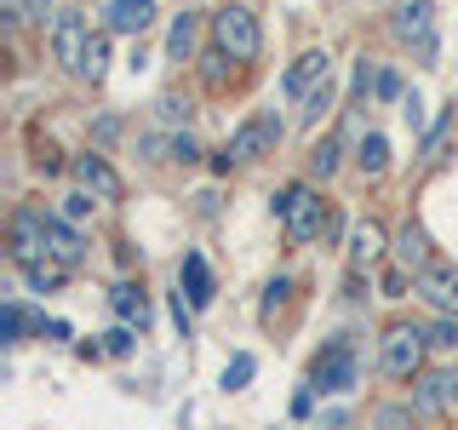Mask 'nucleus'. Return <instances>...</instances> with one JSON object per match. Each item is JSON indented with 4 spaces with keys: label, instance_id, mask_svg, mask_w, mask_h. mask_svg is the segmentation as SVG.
I'll return each instance as SVG.
<instances>
[{
    "label": "nucleus",
    "instance_id": "nucleus-16",
    "mask_svg": "<svg viewBox=\"0 0 458 430\" xmlns=\"http://www.w3.org/2000/svg\"><path fill=\"white\" fill-rule=\"evenodd\" d=\"M395 258L412 270V276H419V270H429V236H424V229L412 224V219L395 229Z\"/></svg>",
    "mask_w": 458,
    "mask_h": 430
},
{
    "label": "nucleus",
    "instance_id": "nucleus-19",
    "mask_svg": "<svg viewBox=\"0 0 458 430\" xmlns=\"http://www.w3.org/2000/svg\"><path fill=\"white\" fill-rule=\"evenodd\" d=\"M183 293H190V305H212V270L200 253H183V270H178Z\"/></svg>",
    "mask_w": 458,
    "mask_h": 430
},
{
    "label": "nucleus",
    "instance_id": "nucleus-17",
    "mask_svg": "<svg viewBox=\"0 0 458 430\" xmlns=\"http://www.w3.org/2000/svg\"><path fill=\"white\" fill-rule=\"evenodd\" d=\"M195 47H200V12H178V18H172V35H166V52L178 57V64H190Z\"/></svg>",
    "mask_w": 458,
    "mask_h": 430
},
{
    "label": "nucleus",
    "instance_id": "nucleus-2",
    "mask_svg": "<svg viewBox=\"0 0 458 430\" xmlns=\"http://www.w3.org/2000/svg\"><path fill=\"white\" fill-rule=\"evenodd\" d=\"M269 207H276V219L286 224L293 241H315V236H321V195H315L310 184H286Z\"/></svg>",
    "mask_w": 458,
    "mask_h": 430
},
{
    "label": "nucleus",
    "instance_id": "nucleus-7",
    "mask_svg": "<svg viewBox=\"0 0 458 430\" xmlns=\"http://www.w3.org/2000/svg\"><path fill=\"white\" fill-rule=\"evenodd\" d=\"M86 47H92V29H86V18H81V12H57V23H52V52H57V64H64L69 75H81Z\"/></svg>",
    "mask_w": 458,
    "mask_h": 430
},
{
    "label": "nucleus",
    "instance_id": "nucleus-34",
    "mask_svg": "<svg viewBox=\"0 0 458 430\" xmlns=\"http://www.w3.org/2000/svg\"><path fill=\"white\" fill-rule=\"evenodd\" d=\"M224 64H235V57H229V52H207V57H200V75H207V86L224 81Z\"/></svg>",
    "mask_w": 458,
    "mask_h": 430
},
{
    "label": "nucleus",
    "instance_id": "nucleus-6",
    "mask_svg": "<svg viewBox=\"0 0 458 430\" xmlns=\"http://www.w3.org/2000/svg\"><path fill=\"white\" fill-rule=\"evenodd\" d=\"M281 143V121L276 115H252V121L235 126V138H229V161H258V155H269Z\"/></svg>",
    "mask_w": 458,
    "mask_h": 430
},
{
    "label": "nucleus",
    "instance_id": "nucleus-5",
    "mask_svg": "<svg viewBox=\"0 0 458 430\" xmlns=\"http://www.w3.org/2000/svg\"><path fill=\"white\" fill-rule=\"evenodd\" d=\"M47 219L52 212H35V207H18L12 212V229H6V253L12 264H35V258H47Z\"/></svg>",
    "mask_w": 458,
    "mask_h": 430
},
{
    "label": "nucleus",
    "instance_id": "nucleus-22",
    "mask_svg": "<svg viewBox=\"0 0 458 430\" xmlns=\"http://www.w3.org/2000/svg\"><path fill=\"white\" fill-rule=\"evenodd\" d=\"M327 109H333V75H327V81H321V86H315V92L304 98V109H298V126H315Z\"/></svg>",
    "mask_w": 458,
    "mask_h": 430
},
{
    "label": "nucleus",
    "instance_id": "nucleus-13",
    "mask_svg": "<svg viewBox=\"0 0 458 430\" xmlns=\"http://www.w3.org/2000/svg\"><path fill=\"white\" fill-rule=\"evenodd\" d=\"M47 258H57L64 270H75L81 258H86V241H81V229L69 224V219H57V212L47 219Z\"/></svg>",
    "mask_w": 458,
    "mask_h": 430
},
{
    "label": "nucleus",
    "instance_id": "nucleus-42",
    "mask_svg": "<svg viewBox=\"0 0 458 430\" xmlns=\"http://www.w3.org/2000/svg\"><path fill=\"white\" fill-rule=\"evenodd\" d=\"M40 333H47L52 344H69V322H47V327H40Z\"/></svg>",
    "mask_w": 458,
    "mask_h": 430
},
{
    "label": "nucleus",
    "instance_id": "nucleus-21",
    "mask_svg": "<svg viewBox=\"0 0 458 430\" xmlns=\"http://www.w3.org/2000/svg\"><path fill=\"white\" fill-rule=\"evenodd\" d=\"M64 276H69V270L57 264V258H35V264H23V281L35 287V293H57V287H64Z\"/></svg>",
    "mask_w": 458,
    "mask_h": 430
},
{
    "label": "nucleus",
    "instance_id": "nucleus-32",
    "mask_svg": "<svg viewBox=\"0 0 458 430\" xmlns=\"http://www.w3.org/2000/svg\"><path fill=\"white\" fill-rule=\"evenodd\" d=\"M166 161H183V167H190V161H200V143H195L190 133H172V150H166Z\"/></svg>",
    "mask_w": 458,
    "mask_h": 430
},
{
    "label": "nucleus",
    "instance_id": "nucleus-38",
    "mask_svg": "<svg viewBox=\"0 0 458 430\" xmlns=\"http://www.w3.org/2000/svg\"><path fill=\"white\" fill-rule=\"evenodd\" d=\"M286 287H293V281H286V276H276V281H269V298H264V315H276V305H281V298H286Z\"/></svg>",
    "mask_w": 458,
    "mask_h": 430
},
{
    "label": "nucleus",
    "instance_id": "nucleus-3",
    "mask_svg": "<svg viewBox=\"0 0 458 430\" xmlns=\"http://www.w3.org/2000/svg\"><path fill=\"white\" fill-rule=\"evenodd\" d=\"M355 379H361V367H355V344H350V339H333L321 356H315L310 391H321V396H344Z\"/></svg>",
    "mask_w": 458,
    "mask_h": 430
},
{
    "label": "nucleus",
    "instance_id": "nucleus-37",
    "mask_svg": "<svg viewBox=\"0 0 458 430\" xmlns=\"http://www.w3.org/2000/svg\"><path fill=\"white\" fill-rule=\"evenodd\" d=\"M401 115H407V126H412V133L424 126V104H419V92H407V98H401Z\"/></svg>",
    "mask_w": 458,
    "mask_h": 430
},
{
    "label": "nucleus",
    "instance_id": "nucleus-12",
    "mask_svg": "<svg viewBox=\"0 0 458 430\" xmlns=\"http://www.w3.org/2000/svg\"><path fill=\"white\" fill-rule=\"evenodd\" d=\"M327 75H333V57H327V52H304V57H293V69H286L281 86H286V98H298V104H304V98H310Z\"/></svg>",
    "mask_w": 458,
    "mask_h": 430
},
{
    "label": "nucleus",
    "instance_id": "nucleus-35",
    "mask_svg": "<svg viewBox=\"0 0 458 430\" xmlns=\"http://www.w3.org/2000/svg\"><path fill=\"white\" fill-rule=\"evenodd\" d=\"M126 350H132V327L121 322V327H114V333L104 339V356H126Z\"/></svg>",
    "mask_w": 458,
    "mask_h": 430
},
{
    "label": "nucleus",
    "instance_id": "nucleus-27",
    "mask_svg": "<svg viewBox=\"0 0 458 430\" xmlns=\"http://www.w3.org/2000/svg\"><path fill=\"white\" fill-rule=\"evenodd\" d=\"M384 298H407V287H419V276H412L407 264H395V270H384Z\"/></svg>",
    "mask_w": 458,
    "mask_h": 430
},
{
    "label": "nucleus",
    "instance_id": "nucleus-29",
    "mask_svg": "<svg viewBox=\"0 0 458 430\" xmlns=\"http://www.w3.org/2000/svg\"><path fill=\"white\" fill-rule=\"evenodd\" d=\"M424 339H429V350H458V322H453V315H441Z\"/></svg>",
    "mask_w": 458,
    "mask_h": 430
},
{
    "label": "nucleus",
    "instance_id": "nucleus-8",
    "mask_svg": "<svg viewBox=\"0 0 458 430\" xmlns=\"http://www.w3.org/2000/svg\"><path fill=\"white\" fill-rule=\"evenodd\" d=\"M395 35L419 57H436V6H429V0H407V6L395 12Z\"/></svg>",
    "mask_w": 458,
    "mask_h": 430
},
{
    "label": "nucleus",
    "instance_id": "nucleus-18",
    "mask_svg": "<svg viewBox=\"0 0 458 430\" xmlns=\"http://www.w3.org/2000/svg\"><path fill=\"white\" fill-rule=\"evenodd\" d=\"M109 305H114V315H121L126 327H138V333L149 327V298H143L132 281H121V287H114V293H109Z\"/></svg>",
    "mask_w": 458,
    "mask_h": 430
},
{
    "label": "nucleus",
    "instance_id": "nucleus-25",
    "mask_svg": "<svg viewBox=\"0 0 458 430\" xmlns=\"http://www.w3.org/2000/svg\"><path fill=\"white\" fill-rule=\"evenodd\" d=\"M190 98H178V92H166L161 98V104H155V121H161V126H183V121H190Z\"/></svg>",
    "mask_w": 458,
    "mask_h": 430
},
{
    "label": "nucleus",
    "instance_id": "nucleus-14",
    "mask_svg": "<svg viewBox=\"0 0 458 430\" xmlns=\"http://www.w3.org/2000/svg\"><path fill=\"white\" fill-rule=\"evenodd\" d=\"M149 18H155V0H109V12H104L109 35H143Z\"/></svg>",
    "mask_w": 458,
    "mask_h": 430
},
{
    "label": "nucleus",
    "instance_id": "nucleus-1",
    "mask_svg": "<svg viewBox=\"0 0 458 430\" xmlns=\"http://www.w3.org/2000/svg\"><path fill=\"white\" fill-rule=\"evenodd\" d=\"M212 40H218V52H229L235 64H252L258 47H264V35H258V18H252L247 6L212 12Z\"/></svg>",
    "mask_w": 458,
    "mask_h": 430
},
{
    "label": "nucleus",
    "instance_id": "nucleus-36",
    "mask_svg": "<svg viewBox=\"0 0 458 430\" xmlns=\"http://www.w3.org/2000/svg\"><path fill=\"white\" fill-rule=\"evenodd\" d=\"M23 327H29L23 305H6V344H18V339H23Z\"/></svg>",
    "mask_w": 458,
    "mask_h": 430
},
{
    "label": "nucleus",
    "instance_id": "nucleus-23",
    "mask_svg": "<svg viewBox=\"0 0 458 430\" xmlns=\"http://www.w3.org/2000/svg\"><path fill=\"white\" fill-rule=\"evenodd\" d=\"M104 75H109V35H92L86 64H81V81H104Z\"/></svg>",
    "mask_w": 458,
    "mask_h": 430
},
{
    "label": "nucleus",
    "instance_id": "nucleus-40",
    "mask_svg": "<svg viewBox=\"0 0 458 430\" xmlns=\"http://www.w3.org/2000/svg\"><path fill=\"white\" fill-rule=\"evenodd\" d=\"M92 133H98V143H109L114 133H121V121H114V115H98V126H92Z\"/></svg>",
    "mask_w": 458,
    "mask_h": 430
},
{
    "label": "nucleus",
    "instance_id": "nucleus-28",
    "mask_svg": "<svg viewBox=\"0 0 458 430\" xmlns=\"http://www.w3.org/2000/svg\"><path fill=\"white\" fill-rule=\"evenodd\" d=\"M252 373H258L252 356H235V362L224 367V391H247V379H252Z\"/></svg>",
    "mask_w": 458,
    "mask_h": 430
},
{
    "label": "nucleus",
    "instance_id": "nucleus-4",
    "mask_svg": "<svg viewBox=\"0 0 458 430\" xmlns=\"http://www.w3.org/2000/svg\"><path fill=\"white\" fill-rule=\"evenodd\" d=\"M424 350H429L424 327H390L384 344H378V367L390 373V379H412V373L424 367Z\"/></svg>",
    "mask_w": 458,
    "mask_h": 430
},
{
    "label": "nucleus",
    "instance_id": "nucleus-39",
    "mask_svg": "<svg viewBox=\"0 0 458 430\" xmlns=\"http://www.w3.org/2000/svg\"><path fill=\"white\" fill-rule=\"evenodd\" d=\"M172 322H178L183 339H190V305H183V293H172Z\"/></svg>",
    "mask_w": 458,
    "mask_h": 430
},
{
    "label": "nucleus",
    "instance_id": "nucleus-11",
    "mask_svg": "<svg viewBox=\"0 0 458 430\" xmlns=\"http://www.w3.org/2000/svg\"><path fill=\"white\" fill-rule=\"evenodd\" d=\"M412 408H419V413H447V408H458V373L453 367L424 373L419 391H412Z\"/></svg>",
    "mask_w": 458,
    "mask_h": 430
},
{
    "label": "nucleus",
    "instance_id": "nucleus-15",
    "mask_svg": "<svg viewBox=\"0 0 458 430\" xmlns=\"http://www.w3.org/2000/svg\"><path fill=\"white\" fill-rule=\"evenodd\" d=\"M384 247H390V236H384V224H355L350 229V264L355 270H367V264H378V258H384Z\"/></svg>",
    "mask_w": 458,
    "mask_h": 430
},
{
    "label": "nucleus",
    "instance_id": "nucleus-30",
    "mask_svg": "<svg viewBox=\"0 0 458 430\" xmlns=\"http://www.w3.org/2000/svg\"><path fill=\"white\" fill-rule=\"evenodd\" d=\"M18 12H23V23H35V29H47V23H57L52 0H18Z\"/></svg>",
    "mask_w": 458,
    "mask_h": 430
},
{
    "label": "nucleus",
    "instance_id": "nucleus-26",
    "mask_svg": "<svg viewBox=\"0 0 458 430\" xmlns=\"http://www.w3.org/2000/svg\"><path fill=\"white\" fill-rule=\"evenodd\" d=\"M92 207H98V201L86 195V190H75V195H64V207H57V219H69V224H86V219H92Z\"/></svg>",
    "mask_w": 458,
    "mask_h": 430
},
{
    "label": "nucleus",
    "instance_id": "nucleus-24",
    "mask_svg": "<svg viewBox=\"0 0 458 430\" xmlns=\"http://www.w3.org/2000/svg\"><path fill=\"white\" fill-rule=\"evenodd\" d=\"M310 172H315V178H333V172H338V138H321L310 150Z\"/></svg>",
    "mask_w": 458,
    "mask_h": 430
},
{
    "label": "nucleus",
    "instance_id": "nucleus-33",
    "mask_svg": "<svg viewBox=\"0 0 458 430\" xmlns=\"http://www.w3.org/2000/svg\"><path fill=\"white\" fill-rule=\"evenodd\" d=\"M372 98H378V104H395V98H407V92H401V75H395V69H378V86H372Z\"/></svg>",
    "mask_w": 458,
    "mask_h": 430
},
{
    "label": "nucleus",
    "instance_id": "nucleus-31",
    "mask_svg": "<svg viewBox=\"0 0 458 430\" xmlns=\"http://www.w3.org/2000/svg\"><path fill=\"white\" fill-rule=\"evenodd\" d=\"M372 430H412V413L407 408H378L372 413Z\"/></svg>",
    "mask_w": 458,
    "mask_h": 430
},
{
    "label": "nucleus",
    "instance_id": "nucleus-10",
    "mask_svg": "<svg viewBox=\"0 0 458 430\" xmlns=\"http://www.w3.org/2000/svg\"><path fill=\"white\" fill-rule=\"evenodd\" d=\"M419 298H424L436 315H458V270H453V264L419 270Z\"/></svg>",
    "mask_w": 458,
    "mask_h": 430
},
{
    "label": "nucleus",
    "instance_id": "nucleus-20",
    "mask_svg": "<svg viewBox=\"0 0 458 430\" xmlns=\"http://www.w3.org/2000/svg\"><path fill=\"white\" fill-rule=\"evenodd\" d=\"M355 167H361L367 178H384V167H390V143H384V133H361V143H355Z\"/></svg>",
    "mask_w": 458,
    "mask_h": 430
},
{
    "label": "nucleus",
    "instance_id": "nucleus-9",
    "mask_svg": "<svg viewBox=\"0 0 458 430\" xmlns=\"http://www.w3.org/2000/svg\"><path fill=\"white\" fill-rule=\"evenodd\" d=\"M69 172H75V184H81L92 201H121V172H114L98 150L75 155V161H69Z\"/></svg>",
    "mask_w": 458,
    "mask_h": 430
},
{
    "label": "nucleus",
    "instance_id": "nucleus-41",
    "mask_svg": "<svg viewBox=\"0 0 458 430\" xmlns=\"http://www.w3.org/2000/svg\"><path fill=\"white\" fill-rule=\"evenodd\" d=\"M310 408H315V391H298V401H293V419H310Z\"/></svg>",
    "mask_w": 458,
    "mask_h": 430
}]
</instances>
